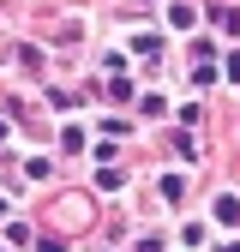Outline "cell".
<instances>
[{"label":"cell","instance_id":"cell-3","mask_svg":"<svg viewBox=\"0 0 240 252\" xmlns=\"http://www.w3.org/2000/svg\"><path fill=\"white\" fill-rule=\"evenodd\" d=\"M0 210H6V198H0Z\"/></svg>","mask_w":240,"mask_h":252},{"label":"cell","instance_id":"cell-2","mask_svg":"<svg viewBox=\"0 0 240 252\" xmlns=\"http://www.w3.org/2000/svg\"><path fill=\"white\" fill-rule=\"evenodd\" d=\"M120 180H126V174H120L114 162H102V174H96V186H102V192H114V186H120Z\"/></svg>","mask_w":240,"mask_h":252},{"label":"cell","instance_id":"cell-1","mask_svg":"<svg viewBox=\"0 0 240 252\" xmlns=\"http://www.w3.org/2000/svg\"><path fill=\"white\" fill-rule=\"evenodd\" d=\"M210 216H216L222 228H240V198H234V192H216V204H210Z\"/></svg>","mask_w":240,"mask_h":252}]
</instances>
